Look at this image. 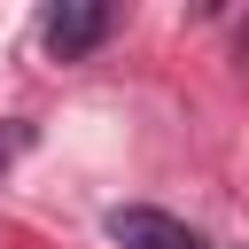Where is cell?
I'll list each match as a JSON object with an SVG mask.
<instances>
[{
	"label": "cell",
	"mask_w": 249,
	"mask_h": 249,
	"mask_svg": "<svg viewBox=\"0 0 249 249\" xmlns=\"http://www.w3.org/2000/svg\"><path fill=\"white\" fill-rule=\"evenodd\" d=\"M109 241L117 249H210L195 226H179L171 210H148V202H117L109 210Z\"/></svg>",
	"instance_id": "1"
},
{
	"label": "cell",
	"mask_w": 249,
	"mask_h": 249,
	"mask_svg": "<svg viewBox=\"0 0 249 249\" xmlns=\"http://www.w3.org/2000/svg\"><path fill=\"white\" fill-rule=\"evenodd\" d=\"M23 148H31V124H0V171H8Z\"/></svg>",
	"instance_id": "3"
},
{
	"label": "cell",
	"mask_w": 249,
	"mask_h": 249,
	"mask_svg": "<svg viewBox=\"0 0 249 249\" xmlns=\"http://www.w3.org/2000/svg\"><path fill=\"white\" fill-rule=\"evenodd\" d=\"M39 39H47L54 62H78V54H93V47L109 39V8H101V0H62V8H47Z\"/></svg>",
	"instance_id": "2"
}]
</instances>
